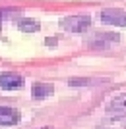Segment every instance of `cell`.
Listing matches in <instances>:
<instances>
[{
  "instance_id": "6da1fadb",
  "label": "cell",
  "mask_w": 126,
  "mask_h": 129,
  "mask_svg": "<svg viewBox=\"0 0 126 129\" xmlns=\"http://www.w3.org/2000/svg\"><path fill=\"white\" fill-rule=\"evenodd\" d=\"M91 25V16L89 14H78V16H68L64 19H60V27L66 31L82 33Z\"/></svg>"
},
{
  "instance_id": "7a4b0ae2",
  "label": "cell",
  "mask_w": 126,
  "mask_h": 129,
  "mask_svg": "<svg viewBox=\"0 0 126 129\" xmlns=\"http://www.w3.org/2000/svg\"><path fill=\"white\" fill-rule=\"evenodd\" d=\"M101 21L107 25H116V27H126V12L120 8H105L99 12Z\"/></svg>"
},
{
  "instance_id": "3957f363",
  "label": "cell",
  "mask_w": 126,
  "mask_h": 129,
  "mask_svg": "<svg viewBox=\"0 0 126 129\" xmlns=\"http://www.w3.org/2000/svg\"><path fill=\"white\" fill-rule=\"evenodd\" d=\"M23 87V75L17 71H2L0 73V89L4 91H16Z\"/></svg>"
},
{
  "instance_id": "277c9868",
  "label": "cell",
  "mask_w": 126,
  "mask_h": 129,
  "mask_svg": "<svg viewBox=\"0 0 126 129\" xmlns=\"http://www.w3.org/2000/svg\"><path fill=\"white\" fill-rule=\"evenodd\" d=\"M107 114L115 116V118H126V92L124 94H116L107 102Z\"/></svg>"
},
{
  "instance_id": "5b68a950",
  "label": "cell",
  "mask_w": 126,
  "mask_h": 129,
  "mask_svg": "<svg viewBox=\"0 0 126 129\" xmlns=\"http://www.w3.org/2000/svg\"><path fill=\"white\" fill-rule=\"evenodd\" d=\"M22 114L14 106H0V125H16L20 123Z\"/></svg>"
},
{
  "instance_id": "8992f818",
  "label": "cell",
  "mask_w": 126,
  "mask_h": 129,
  "mask_svg": "<svg viewBox=\"0 0 126 129\" xmlns=\"http://www.w3.org/2000/svg\"><path fill=\"white\" fill-rule=\"evenodd\" d=\"M118 35L116 33H99V35H95L93 39H91V46L93 48H109L111 44H115L118 43Z\"/></svg>"
},
{
  "instance_id": "52a82bcc",
  "label": "cell",
  "mask_w": 126,
  "mask_h": 129,
  "mask_svg": "<svg viewBox=\"0 0 126 129\" xmlns=\"http://www.w3.org/2000/svg\"><path fill=\"white\" fill-rule=\"evenodd\" d=\"M50 92H55V89H52V85H49V83H33L31 87V96L33 98H45L49 96Z\"/></svg>"
},
{
  "instance_id": "ba28073f",
  "label": "cell",
  "mask_w": 126,
  "mask_h": 129,
  "mask_svg": "<svg viewBox=\"0 0 126 129\" xmlns=\"http://www.w3.org/2000/svg\"><path fill=\"white\" fill-rule=\"evenodd\" d=\"M39 21L37 19H33V17H22V19H17V29H22L25 33H35L39 31Z\"/></svg>"
},
{
  "instance_id": "9c48e42d",
  "label": "cell",
  "mask_w": 126,
  "mask_h": 129,
  "mask_svg": "<svg viewBox=\"0 0 126 129\" xmlns=\"http://www.w3.org/2000/svg\"><path fill=\"white\" fill-rule=\"evenodd\" d=\"M95 129H126V118H113L99 123Z\"/></svg>"
},
{
  "instance_id": "30bf717a",
  "label": "cell",
  "mask_w": 126,
  "mask_h": 129,
  "mask_svg": "<svg viewBox=\"0 0 126 129\" xmlns=\"http://www.w3.org/2000/svg\"><path fill=\"white\" fill-rule=\"evenodd\" d=\"M68 83H70L72 87H82V85H91L93 81L87 79V77H76V79H70Z\"/></svg>"
},
{
  "instance_id": "8fae6325",
  "label": "cell",
  "mask_w": 126,
  "mask_h": 129,
  "mask_svg": "<svg viewBox=\"0 0 126 129\" xmlns=\"http://www.w3.org/2000/svg\"><path fill=\"white\" fill-rule=\"evenodd\" d=\"M16 8H0V21L6 19V17H10V14H16Z\"/></svg>"
},
{
  "instance_id": "7c38bea8",
  "label": "cell",
  "mask_w": 126,
  "mask_h": 129,
  "mask_svg": "<svg viewBox=\"0 0 126 129\" xmlns=\"http://www.w3.org/2000/svg\"><path fill=\"white\" fill-rule=\"evenodd\" d=\"M47 44H56V39H52V37L47 39Z\"/></svg>"
}]
</instances>
